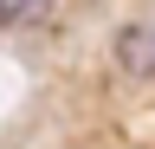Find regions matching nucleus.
I'll use <instances>...</instances> for the list:
<instances>
[{
  "instance_id": "f257e3e1",
  "label": "nucleus",
  "mask_w": 155,
  "mask_h": 149,
  "mask_svg": "<svg viewBox=\"0 0 155 149\" xmlns=\"http://www.w3.org/2000/svg\"><path fill=\"white\" fill-rule=\"evenodd\" d=\"M116 65L129 78H155V20H136L116 32Z\"/></svg>"
},
{
  "instance_id": "f03ea898",
  "label": "nucleus",
  "mask_w": 155,
  "mask_h": 149,
  "mask_svg": "<svg viewBox=\"0 0 155 149\" xmlns=\"http://www.w3.org/2000/svg\"><path fill=\"white\" fill-rule=\"evenodd\" d=\"M45 13H52V0H0V26H32Z\"/></svg>"
}]
</instances>
